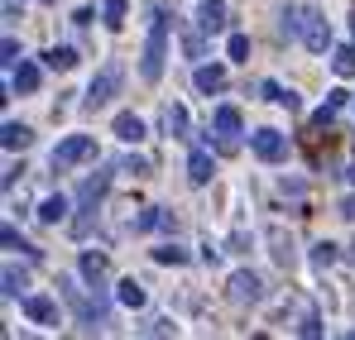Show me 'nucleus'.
Masks as SVG:
<instances>
[{"instance_id":"6ab92c4d","label":"nucleus","mask_w":355,"mask_h":340,"mask_svg":"<svg viewBox=\"0 0 355 340\" xmlns=\"http://www.w3.org/2000/svg\"><path fill=\"white\" fill-rule=\"evenodd\" d=\"M72 62H77L72 48H53V53H49V67H72Z\"/></svg>"},{"instance_id":"9d476101","label":"nucleus","mask_w":355,"mask_h":340,"mask_svg":"<svg viewBox=\"0 0 355 340\" xmlns=\"http://www.w3.org/2000/svg\"><path fill=\"white\" fill-rule=\"evenodd\" d=\"M216 129H221V134H226V139L236 144V134H240V115L231 111V106H221V111H216Z\"/></svg>"},{"instance_id":"39448f33","label":"nucleus","mask_w":355,"mask_h":340,"mask_svg":"<svg viewBox=\"0 0 355 340\" xmlns=\"http://www.w3.org/2000/svg\"><path fill=\"white\" fill-rule=\"evenodd\" d=\"M202 29L207 34H221L226 29V5L221 0H202Z\"/></svg>"},{"instance_id":"9b49d317","label":"nucleus","mask_w":355,"mask_h":340,"mask_svg":"<svg viewBox=\"0 0 355 340\" xmlns=\"http://www.w3.org/2000/svg\"><path fill=\"white\" fill-rule=\"evenodd\" d=\"M116 134H120V139H144V120H139V115H120Z\"/></svg>"},{"instance_id":"5701e85b","label":"nucleus","mask_w":355,"mask_h":340,"mask_svg":"<svg viewBox=\"0 0 355 340\" xmlns=\"http://www.w3.org/2000/svg\"><path fill=\"white\" fill-rule=\"evenodd\" d=\"M312 259H317V269H327L336 254H331V244H317V254H312Z\"/></svg>"},{"instance_id":"412c9836","label":"nucleus","mask_w":355,"mask_h":340,"mask_svg":"<svg viewBox=\"0 0 355 340\" xmlns=\"http://www.w3.org/2000/svg\"><path fill=\"white\" fill-rule=\"evenodd\" d=\"M120 15H125V0H106V24H120Z\"/></svg>"},{"instance_id":"a211bd4d","label":"nucleus","mask_w":355,"mask_h":340,"mask_svg":"<svg viewBox=\"0 0 355 340\" xmlns=\"http://www.w3.org/2000/svg\"><path fill=\"white\" fill-rule=\"evenodd\" d=\"M82 274H87V278H101V274H106V259H101V254H87V259H82Z\"/></svg>"},{"instance_id":"aec40b11","label":"nucleus","mask_w":355,"mask_h":340,"mask_svg":"<svg viewBox=\"0 0 355 340\" xmlns=\"http://www.w3.org/2000/svg\"><path fill=\"white\" fill-rule=\"evenodd\" d=\"M336 72H355V48H341L336 53Z\"/></svg>"},{"instance_id":"7ed1b4c3","label":"nucleus","mask_w":355,"mask_h":340,"mask_svg":"<svg viewBox=\"0 0 355 340\" xmlns=\"http://www.w3.org/2000/svg\"><path fill=\"white\" fill-rule=\"evenodd\" d=\"M120 77H125V72H120V62L101 67V77H96V82H92V91H87V106H106V101L120 91Z\"/></svg>"},{"instance_id":"423d86ee","label":"nucleus","mask_w":355,"mask_h":340,"mask_svg":"<svg viewBox=\"0 0 355 340\" xmlns=\"http://www.w3.org/2000/svg\"><path fill=\"white\" fill-rule=\"evenodd\" d=\"M231 297H236V302H245V297L254 302V297H259V278H254V274H236V278H231Z\"/></svg>"},{"instance_id":"f8f14e48","label":"nucleus","mask_w":355,"mask_h":340,"mask_svg":"<svg viewBox=\"0 0 355 340\" xmlns=\"http://www.w3.org/2000/svg\"><path fill=\"white\" fill-rule=\"evenodd\" d=\"M106 182H111V177H106V172H101V177H87V187H82V192H77V202H82V206H92V202H96V197H101V192H106Z\"/></svg>"},{"instance_id":"4468645a","label":"nucleus","mask_w":355,"mask_h":340,"mask_svg":"<svg viewBox=\"0 0 355 340\" xmlns=\"http://www.w3.org/2000/svg\"><path fill=\"white\" fill-rule=\"evenodd\" d=\"M164 129H168V134L187 129V111H182V106H168V111H164Z\"/></svg>"},{"instance_id":"4be33fe9","label":"nucleus","mask_w":355,"mask_h":340,"mask_svg":"<svg viewBox=\"0 0 355 340\" xmlns=\"http://www.w3.org/2000/svg\"><path fill=\"white\" fill-rule=\"evenodd\" d=\"M250 53V39L245 34H231V57H245Z\"/></svg>"},{"instance_id":"ddd939ff","label":"nucleus","mask_w":355,"mask_h":340,"mask_svg":"<svg viewBox=\"0 0 355 340\" xmlns=\"http://www.w3.org/2000/svg\"><path fill=\"white\" fill-rule=\"evenodd\" d=\"M10 82H15L19 91H34V87H39V67H29V62H24V67H15V77H10Z\"/></svg>"},{"instance_id":"1a4fd4ad","label":"nucleus","mask_w":355,"mask_h":340,"mask_svg":"<svg viewBox=\"0 0 355 340\" xmlns=\"http://www.w3.org/2000/svg\"><path fill=\"white\" fill-rule=\"evenodd\" d=\"M197 87H202V91H221V87H226V72H221V67H197Z\"/></svg>"},{"instance_id":"0eeeda50","label":"nucleus","mask_w":355,"mask_h":340,"mask_svg":"<svg viewBox=\"0 0 355 340\" xmlns=\"http://www.w3.org/2000/svg\"><path fill=\"white\" fill-rule=\"evenodd\" d=\"M24 312H29L34 321H58V307H53L49 297H24Z\"/></svg>"},{"instance_id":"2eb2a0df","label":"nucleus","mask_w":355,"mask_h":340,"mask_svg":"<svg viewBox=\"0 0 355 340\" xmlns=\"http://www.w3.org/2000/svg\"><path fill=\"white\" fill-rule=\"evenodd\" d=\"M62 211H67V197H49V202H44V211H39V216H44V221H58Z\"/></svg>"},{"instance_id":"f257e3e1","label":"nucleus","mask_w":355,"mask_h":340,"mask_svg":"<svg viewBox=\"0 0 355 340\" xmlns=\"http://www.w3.org/2000/svg\"><path fill=\"white\" fill-rule=\"evenodd\" d=\"M164 48H168V19H164V10H154V24H149V44H144V82H154L159 72H164Z\"/></svg>"},{"instance_id":"dca6fc26","label":"nucleus","mask_w":355,"mask_h":340,"mask_svg":"<svg viewBox=\"0 0 355 340\" xmlns=\"http://www.w3.org/2000/svg\"><path fill=\"white\" fill-rule=\"evenodd\" d=\"M120 302H125V307H139V302H144V292H139L135 278H130V283H120Z\"/></svg>"},{"instance_id":"b1692460","label":"nucleus","mask_w":355,"mask_h":340,"mask_svg":"<svg viewBox=\"0 0 355 340\" xmlns=\"http://www.w3.org/2000/svg\"><path fill=\"white\" fill-rule=\"evenodd\" d=\"M159 259H164V264H182V249H173V244H168V249H159Z\"/></svg>"},{"instance_id":"f3484780","label":"nucleus","mask_w":355,"mask_h":340,"mask_svg":"<svg viewBox=\"0 0 355 340\" xmlns=\"http://www.w3.org/2000/svg\"><path fill=\"white\" fill-rule=\"evenodd\" d=\"M15 144H29V129L24 125H5V149H15Z\"/></svg>"},{"instance_id":"6e6552de","label":"nucleus","mask_w":355,"mask_h":340,"mask_svg":"<svg viewBox=\"0 0 355 340\" xmlns=\"http://www.w3.org/2000/svg\"><path fill=\"white\" fill-rule=\"evenodd\" d=\"M187 172H192V182H207V177H211V154H207V149H192Z\"/></svg>"},{"instance_id":"20e7f679","label":"nucleus","mask_w":355,"mask_h":340,"mask_svg":"<svg viewBox=\"0 0 355 340\" xmlns=\"http://www.w3.org/2000/svg\"><path fill=\"white\" fill-rule=\"evenodd\" d=\"M254 154H259L264 163H279V159L288 154V139H284L279 129H259V134H254Z\"/></svg>"},{"instance_id":"f03ea898","label":"nucleus","mask_w":355,"mask_h":340,"mask_svg":"<svg viewBox=\"0 0 355 340\" xmlns=\"http://www.w3.org/2000/svg\"><path fill=\"white\" fill-rule=\"evenodd\" d=\"M96 154V144L87 139V134H72V139H62L58 149H53V168H72V163H82V159H92Z\"/></svg>"},{"instance_id":"393cba45","label":"nucleus","mask_w":355,"mask_h":340,"mask_svg":"<svg viewBox=\"0 0 355 340\" xmlns=\"http://www.w3.org/2000/svg\"><path fill=\"white\" fill-rule=\"evenodd\" d=\"M351 182H355V168H351Z\"/></svg>"}]
</instances>
